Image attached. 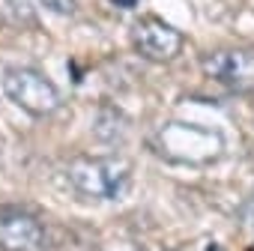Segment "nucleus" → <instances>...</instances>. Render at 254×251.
<instances>
[{
	"label": "nucleus",
	"mask_w": 254,
	"mask_h": 251,
	"mask_svg": "<svg viewBox=\"0 0 254 251\" xmlns=\"http://www.w3.org/2000/svg\"><path fill=\"white\" fill-rule=\"evenodd\" d=\"M66 180L90 200H120L132 188V165L120 156H75L66 165Z\"/></svg>",
	"instance_id": "obj_1"
},
{
	"label": "nucleus",
	"mask_w": 254,
	"mask_h": 251,
	"mask_svg": "<svg viewBox=\"0 0 254 251\" xmlns=\"http://www.w3.org/2000/svg\"><path fill=\"white\" fill-rule=\"evenodd\" d=\"M150 144L159 156L180 165H209L224 153V135L194 123H165Z\"/></svg>",
	"instance_id": "obj_2"
},
{
	"label": "nucleus",
	"mask_w": 254,
	"mask_h": 251,
	"mask_svg": "<svg viewBox=\"0 0 254 251\" xmlns=\"http://www.w3.org/2000/svg\"><path fill=\"white\" fill-rule=\"evenodd\" d=\"M0 84H3V93L9 96V102H15L30 117H48L63 105V96L54 87V81L36 69H27V66L6 69Z\"/></svg>",
	"instance_id": "obj_3"
},
{
	"label": "nucleus",
	"mask_w": 254,
	"mask_h": 251,
	"mask_svg": "<svg viewBox=\"0 0 254 251\" xmlns=\"http://www.w3.org/2000/svg\"><path fill=\"white\" fill-rule=\"evenodd\" d=\"M206 78L215 84L233 90V93H251L254 90V51L248 48H218L203 54L200 60Z\"/></svg>",
	"instance_id": "obj_4"
},
{
	"label": "nucleus",
	"mask_w": 254,
	"mask_h": 251,
	"mask_svg": "<svg viewBox=\"0 0 254 251\" xmlns=\"http://www.w3.org/2000/svg\"><path fill=\"white\" fill-rule=\"evenodd\" d=\"M132 45L144 60L168 63L183 51V33L156 15H141L132 24Z\"/></svg>",
	"instance_id": "obj_5"
},
{
	"label": "nucleus",
	"mask_w": 254,
	"mask_h": 251,
	"mask_svg": "<svg viewBox=\"0 0 254 251\" xmlns=\"http://www.w3.org/2000/svg\"><path fill=\"white\" fill-rule=\"evenodd\" d=\"M0 251H45L42 221L21 206H0Z\"/></svg>",
	"instance_id": "obj_6"
},
{
	"label": "nucleus",
	"mask_w": 254,
	"mask_h": 251,
	"mask_svg": "<svg viewBox=\"0 0 254 251\" xmlns=\"http://www.w3.org/2000/svg\"><path fill=\"white\" fill-rule=\"evenodd\" d=\"M93 132L102 144H126V138H129V120H126L123 111L117 108H99L96 114V123H93Z\"/></svg>",
	"instance_id": "obj_7"
},
{
	"label": "nucleus",
	"mask_w": 254,
	"mask_h": 251,
	"mask_svg": "<svg viewBox=\"0 0 254 251\" xmlns=\"http://www.w3.org/2000/svg\"><path fill=\"white\" fill-rule=\"evenodd\" d=\"M39 6H45V9H51V12H60V15H69V12H75V6H78V0H36Z\"/></svg>",
	"instance_id": "obj_8"
},
{
	"label": "nucleus",
	"mask_w": 254,
	"mask_h": 251,
	"mask_svg": "<svg viewBox=\"0 0 254 251\" xmlns=\"http://www.w3.org/2000/svg\"><path fill=\"white\" fill-rule=\"evenodd\" d=\"M242 227H245V230L254 236V197H251V200L242 206Z\"/></svg>",
	"instance_id": "obj_9"
}]
</instances>
